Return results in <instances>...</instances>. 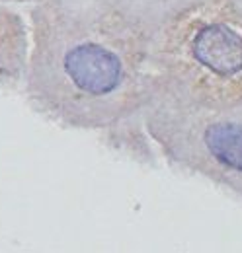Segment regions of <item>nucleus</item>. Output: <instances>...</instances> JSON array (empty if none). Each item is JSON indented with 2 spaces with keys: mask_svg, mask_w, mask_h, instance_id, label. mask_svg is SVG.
Returning a JSON list of instances; mask_svg holds the SVG:
<instances>
[{
  "mask_svg": "<svg viewBox=\"0 0 242 253\" xmlns=\"http://www.w3.org/2000/svg\"><path fill=\"white\" fill-rule=\"evenodd\" d=\"M64 70L78 90L92 95L114 92L121 80V61L96 43L72 47L64 57Z\"/></svg>",
  "mask_w": 242,
  "mask_h": 253,
  "instance_id": "1",
  "label": "nucleus"
},
{
  "mask_svg": "<svg viewBox=\"0 0 242 253\" xmlns=\"http://www.w3.org/2000/svg\"><path fill=\"white\" fill-rule=\"evenodd\" d=\"M205 144L221 164L242 171V126L215 123L205 130Z\"/></svg>",
  "mask_w": 242,
  "mask_h": 253,
  "instance_id": "3",
  "label": "nucleus"
},
{
  "mask_svg": "<svg viewBox=\"0 0 242 253\" xmlns=\"http://www.w3.org/2000/svg\"><path fill=\"white\" fill-rule=\"evenodd\" d=\"M193 55L209 70L229 76L242 70V37L235 30L215 24L197 33Z\"/></svg>",
  "mask_w": 242,
  "mask_h": 253,
  "instance_id": "2",
  "label": "nucleus"
}]
</instances>
